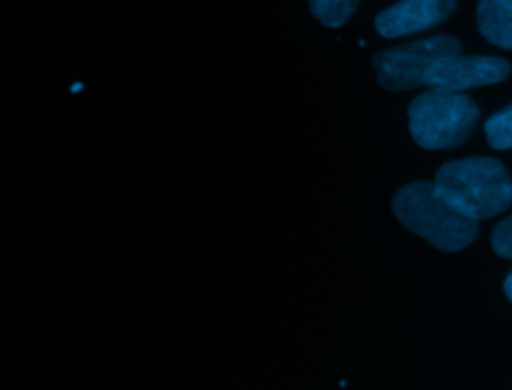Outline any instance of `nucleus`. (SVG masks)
<instances>
[{
	"instance_id": "1",
	"label": "nucleus",
	"mask_w": 512,
	"mask_h": 390,
	"mask_svg": "<svg viewBox=\"0 0 512 390\" xmlns=\"http://www.w3.org/2000/svg\"><path fill=\"white\" fill-rule=\"evenodd\" d=\"M392 212L404 228L444 252L466 248L478 234V220L460 212L434 182L418 180L398 188Z\"/></svg>"
},
{
	"instance_id": "2",
	"label": "nucleus",
	"mask_w": 512,
	"mask_h": 390,
	"mask_svg": "<svg viewBox=\"0 0 512 390\" xmlns=\"http://www.w3.org/2000/svg\"><path fill=\"white\" fill-rule=\"evenodd\" d=\"M432 182L460 212L478 222L498 216L512 204L510 174L494 158L474 156L446 162Z\"/></svg>"
},
{
	"instance_id": "3",
	"label": "nucleus",
	"mask_w": 512,
	"mask_h": 390,
	"mask_svg": "<svg viewBox=\"0 0 512 390\" xmlns=\"http://www.w3.org/2000/svg\"><path fill=\"white\" fill-rule=\"evenodd\" d=\"M480 110L466 94L424 92L408 106L412 140L424 150H450L464 144L474 132Z\"/></svg>"
},
{
	"instance_id": "4",
	"label": "nucleus",
	"mask_w": 512,
	"mask_h": 390,
	"mask_svg": "<svg viewBox=\"0 0 512 390\" xmlns=\"http://www.w3.org/2000/svg\"><path fill=\"white\" fill-rule=\"evenodd\" d=\"M460 40L454 36H432L400 44L372 56L376 80L384 90L404 92L424 86L428 70L442 58L460 54Z\"/></svg>"
},
{
	"instance_id": "5",
	"label": "nucleus",
	"mask_w": 512,
	"mask_h": 390,
	"mask_svg": "<svg viewBox=\"0 0 512 390\" xmlns=\"http://www.w3.org/2000/svg\"><path fill=\"white\" fill-rule=\"evenodd\" d=\"M510 76V62L498 56L452 54L438 60L426 74L424 86L434 92L460 94L468 88L502 82Z\"/></svg>"
},
{
	"instance_id": "6",
	"label": "nucleus",
	"mask_w": 512,
	"mask_h": 390,
	"mask_svg": "<svg viewBox=\"0 0 512 390\" xmlns=\"http://www.w3.org/2000/svg\"><path fill=\"white\" fill-rule=\"evenodd\" d=\"M456 0H400L374 18V28L384 38H400L424 32L448 20Z\"/></svg>"
},
{
	"instance_id": "7",
	"label": "nucleus",
	"mask_w": 512,
	"mask_h": 390,
	"mask_svg": "<svg viewBox=\"0 0 512 390\" xmlns=\"http://www.w3.org/2000/svg\"><path fill=\"white\" fill-rule=\"evenodd\" d=\"M476 24L490 44L512 50V0H478Z\"/></svg>"
},
{
	"instance_id": "8",
	"label": "nucleus",
	"mask_w": 512,
	"mask_h": 390,
	"mask_svg": "<svg viewBox=\"0 0 512 390\" xmlns=\"http://www.w3.org/2000/svg\"><path fill=\"white\" fill-rule=\"evenodd\" d=\"M360 0H308L310 12L328 28L342 26L358 8Z\"/></svg>"
},
{
	"instance_id": "9",
	"label": "nucleus",
	"mask_w": 512,
	"mask_h": 390,
	"mask_svg": "<svg viewBox=\"0 0 512 390\" xmlns=\"http://www.w3.org/2000/svg\"><path fill=\"white\" fill-rule=\"evenodd\" d=\"M486 140L496 150L512 148V104L494 112L484 124Z\"/></svg>"
},
{
	"instance_id": "10",
	"label": "nucleus",
	"mask_w": 512,
	"mask_h": 390,
	"mask_svg": "<svg viewBox=\"0 0 512 390\" xmlns=\"http://www.w3.org/2000/svg\"><path fill=\"white\" fill-rule=\"evenodd\" d=\"M492 250L502 258H512V214L502 218L490 234Z\"/></svg>"
},
{
	"instance_id": "11",
	"label": "nucleus",
	"mask_w": 512,
	"mask_h": 390,
	"mask_svg": "<svg viewBox=\"0 0 512 390\" xmlns=\"http://www.w3.org/2000/svg\"><path fill=\"white\" fill-rule=\"evenodd\" d=\"M504 294L508 296V300L512 302V272L508 274V278L504 280Z\"/></svg>"
}]
</instances>
